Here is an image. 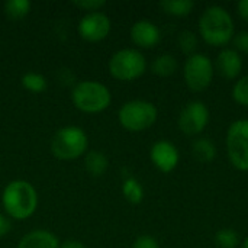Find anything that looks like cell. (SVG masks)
<instances>
[{
	"label": "cell",
	"mask_w": 248,
	"mask_h": 248,
	"mask_svg": "<svg viewBox=\"0 0 248 248\" xmlns=\"http://www.w3.org/2000/svg\"><path fill=\"white\" fill-rule=\"evenodd\" d=\"M214 61L202 52H196L186 58L183 65V78L190 92H205L214 81Z\"/></svg>",
	"instance_id": "7"
},
{
	"label": "cell",
	"mask_w": 248,
	"mask_h": 248,
	"mask_svg": "<svg viewBox=\"0 0 248 248\" xmlns=\"http://www.w3.org/2000/svg\"><path fill=\"white\" fill-rule=\"evenodd\" d=\"M158 118L154 103L144 99H134L122 105L118 113L119 124L129 132H142L150 129Z\"/></svg>",
	"instance_id": "4"
},
{
	"label": "cell",
	"mask_w": 248,
	"mask_h": 248,
	"mask_svg": "<svg viewBox=\"0 0 248 248\" xmlns=\"http://www.w3.org/2000/svg\"><path fill=\"white\" fill-rule=\"evenodd\" d=\"M71 102L81 112L99 113L109 108L112 102V94L105 84L99 81L84 80L73 87Z\"/></svg>",
	"instance_id": "3"
},
{
	"label": "cell",
	"mask_w": 248,
	"mask_h": 248,
	"mask_svg": "<svg viewBox=\"0 0 248 248\" xmlns=\"http://www.w3.org/2000/svg\"><path fill=\"white\" fill-rule=\"evenodd\" d=\"M225 147L232 167L248 171V119H237L228 126Z\"/></svg>",
	"instance_id": "8"
},
{
	"label": "cell",
	"mask_w": 248,
	"mask_h": 248,
	"mask_svg": "<svg viewBox=\"0 0 248 248\" xmlns=\"http://www.w3.org/2000/svg\"><path fill=\"white\" fill-rule=\"evenodd\" d=\"M198 36H196V33L195 32H192V31H182L179 35H177V45H179V48H180V51L185 54V55H187V57H190V55H193V54H196V49H198Z\"/></svg>",
	"instance_id": "21"
},
{
	"label": "cell",
	"mask_w": 248,
	"mask_h": 248,
	"mask_svg": "<svg viewBox=\"0 0 248 248\" xmlns=\"http://www.w3.org/2000/svg\"><path fill=\"white\" fill-rule=\"evenodd\" d=\"M199 35L211 46L224 48L235 35V23L231 13L218 4L208 6L199 16Z\"/></svg>",
	"instance_id": "1"
},
{
	"label": "cell",
	"mask_w": 248,
	"mask_h": 248,
	"mask_svg": "<svg viewBox=\"0 0 248 248\" xmlns=\"http://www.w3.org/2000/svg\"><path fill=\"white\" fill-rule=\"evenodd\" d=\"M215 243L219 248H237L240 243V235L232 228H222L215 234Z\"/></svg>",
	"instance_id": "23"
},
{
	"label": "cell",
	"mask_w": 248,
	"mask_h": 248,
	"mask_svg": "<svg viewBox=\"0 0 248 248\" xmlns=\"http://www.w3.org/2000/svg\"><path fill=\"white\" fill-rule=\"evenodd\" d=\"M231 42L238 54H248V31H241L235 33Z\"/></svg>",
	"instance_id": "25"
},
{
	"label": "cell",
	"mask_w": 248,
	"mask_h": 248,
	"mask_svg": "<svg viewBox=\"0 0 248 248\" xmlns=\"http://www.w3.org/2000/svg\"><path fill=\"white\" fill-rule=\"evenodd\" d=\"M129 33H131V41L137 46L144 48V49L154 48L161 41L160 28L148 19H141V20L135 22L132 25Z\"/></svg>",
	"instance_id": "12"
},
{
	"label": "cell",
	"mask_w": 248,
	"mask_h": 248,
	"mask_svg": "<svg viewBox=\"0 0 248 248\" xmlns=\"http://www.w3.org/2000/svg\"><path fill=\"white\" fill-rule=\"evenodd\" d=\"M12 228V222H10V218L0 214V237H4Z\"/></svg>",
	"instance_id": "28"
},
{
	"label": "cell",
	"mask_w": 248,
	"mask_h": 248,
	"mask_svg": "<svg viewBox=\"0 0 248 248\" xmlns=\"http://www.w3.org/2000/svg\"><path fill=\"white\" fill-rule=\"evenodd\" d=\"M22 86L31 93H42L46 89V80L42 74L29 71L22 77Z\"/></svg>",
	"instance_id": "22"
},
{
	"label": "cell",
	"mask_w": 248,
	"mask_h": 248,
	"mask_svg": "<svg viewBox=\"0 0 248 248\" xmlns=\"http://www.w3.org/2000/svg\"><path fill=\"white\" fill-rule=\"evenodd\" d=\"M231 96L237 105H240L243 108H248V74L240 77L234 83L232 90H231Z\"/></svg>",
	"instance_id": "24"
},
{
	"label": "cell",
	"mask_w": 248,
	"mask_h": 248,
	"mask_svg": "<svg viewBox=\"0 0 248 248\" xmlns=\"http://www.w3.org/2000/svg\"><path fill=\"white\" fill-rule=\"evenodd\" d=\"M241 248H248V237L243 241V244H241Z\"/></svg>",
	"instance_id": "31"
},
{
	"label": "cell",
	"mask_w": 248,
	"mask_h": 248,
	"mask_svg": "<svg viewBox=\"0 0 248 248\" xmlns=\"http://www.w3.org/2000/svg\"><path fill=\"white\" fill-rule=\"evenodd\" d=\"M214 65L224 80H238L244 64L241 54H238L234 48H222Z\"/></svg>",
	"instance_id": "13"
},
{
	"label": "cell",
	"mask_w": 248,
	"mask_h": 248,
	"mask_svg": "<svg viewBox=\"0 0 248 248\" xmlns=\"http://www.w3.org/2000/svg\"><path fill=\"white\" fill-rule=\"evenodd\" d=\"M179 68L177 58L171 54H161L151 62V71L158 77H170Z\"/></svg>",
	"instance_id": "15"
},
{
	"label": "cell",
	"mask_w": 248,
	"mask_h": 248,
	"mask_svg": "<svg viewBox=\"0 0 248 248\" xmlns=\"http://www.w3.org/2000/svg\"><path fill=\"white\" fill-rule=\"evenodd\" d=\"M32 3L29 0H7L4 3V13L12 20H20L31 12Z\"/></svg>",
	"instance_id": "19"
},
{
	"label": "cell",
	"mask_w": 248,
	"mask_h": 248,
	"mask_svg": "<svg viewBox=\"0 0 248 248\" xmlns=\"http://www.w3.org/2000/svg\"><path fill=\"white\" fill-rule=\"evenodd\" d=\"M17 248H60V241L46 230H35L19 241Z\"/></svg>",
	"instance_id": "14"
},
{
	"label": "cell",
	"mask_w": 248,
	"mask_h": 248,
	"mask_svg": "<svg viewBox=\"0 0 248 248\" xmlns=\"http://www.w3.org/2000/svg\"><path fill=\"white\" fill-rule=\"evenodd\" d=\"M89 147V138L80 126H62L51 141V153L58 160H76L81 157Z\"/></svg>",
	"instance_id": "5"
},
{
	"label": "cell",
	"mask_w": 248,
	"mask_h": 248,
	"mask_svg": "<svg viewBox=\"0 0 248 248\" xmlns=\"http://www.w3.org/2000/svg\"><path fill=\"white\" fill-rule=\"evenodd\" d=\"M73 4L81 10H86L87 13H92V12H99V9L103 7L106 1L105 0H74Z\"/></svg>",
	"instance_id": "26"
},
{
	"label": "cell",
	"mask_w": 248,
	"mask_h": 248,
	"mask_svg": "<svg viewBox=\"0 0 248 248\" xmlns=\"http://www.w3.org/2000/svg\"><path fill=\"white\" fill-rule=\"evenodd\" d=\"M110 19L102 12L86 13L78 22V33L89 42H99L110 32Z\"/></svg>",
	"instance_id": "10"
},
{
	"label": "cell",
	"mask_w": 248,
	"mask_h": 248,
	"mask_svg": "<svg viewBox=\"0 0 248 248\" xmlns=\"http://www.w3.org/2000/svg\"><path fill=\"white\" fill-rule=\"evenodd\" d=\"M122 193H124L125 199L129 203H132V205H138L144 199V187L134 177H128L124 182V185H122Z\"/></svg>",
	"instance_id": "20"
},
{
	"label": "cell",
	"mask_w": 248,
	"mask_h": 248,
	"mask_svg": "<svg viewBox=\"0 0 248 248\" xmlns=\"http://www.w3.org/2000/svg\"><path fill=\"white\" fill-rule=\"evenodd\" d=\"M60 248H86V246L78 240H67L62 244H60Z\"/></svg>",
	"instance_id": "30"
},
{
	"label": "cell",
	"mask_w": 248,
	"mask_h": 248,
	"mask_svg": "<svg viewBox=\"0 0 248 248\" xmlns=\"http://www.w3.org/2000/svg\"><path fill=\"white\" fill-rule=\"evenodd\" d=\"M150 158L155 169H158L161 173L169 174L177 169L180 161V153L173 142L167 140H160L153 144L150 150Z\"/></svg>",
	"instance_id": "11"
},
{
	"label": "cell",
	"mask_w": 248,
	"mask_h": 248,
	"mask_svg": "<svg viewBox=\"0 0 248 248\" xmlns=\"http://www.w3.org/2000/svg\"><path fill=\"white\" fill-rule=\"evenodd\" d=\"M131 248H160V244L151 235H141L134 241Z\"/></svg>",
	"instance_id": "27"
},
{
	"label": "cell",
	"mask_w": 248,
	"mask_h": 248,
	"mask_svg": "<svg viewBox=\"0 0 248 248\" xmlns=\"http://www.w3.org/2000/svg\"><path fill=\"white\" fill-rule=\"evenodd\" d=\"M1 203L12 219H26L33 215L38 208V193L26 180L10 182L1 195Z\"/></svg>",
	"instance_id": "2"
},
{
	"label": "cell",
	"mask_w": 248,
	"mask_h": 248,
	"mask_svg": "<svg viewBox=\"0 0 248 248\" xmlns=\"http://www.w3.org/2000/svg\"><path fill=\"white\" fill-rule=\"evenodd\" d=\"M160 7L164 10V13L170 16L186 17L195 9V1L193 0H163L160 3Z\"/></svg>",
	"instance_id": "18"
},
{
	"label": "cell",
	"mask_w": 248,
	"mask_h": 248,
	"mask_svg": "<svg viewBox=\"0 0 248 248\" xmlns=\"http://www.w3.org/2000/svg\"><path fill=\"white\" fill-rule=\"evenodd\" d=\"M237 12H238L240 17L248 23V0H241L237 3Z\"/></svg>",
	"instance_id": "29"
},
{
	"label": "cell",
	"mask_w": 248,
	"mask_h": 248,
	"mask_svg": "<svg viewBox=\"0 0 248 248\" xmlns=\"http://www.w3.org/2000/svg\"><path fill=\"white\" fill-rule=\"evenodd\" d=\"M147 70V60L142 52L134 48L116 51L109 60V71L119 81H134Z\"/></svg>",
	"instance_id": "6"
},
{
	"label": "cell",
	"mask_w": 248,
	"mask_h": 248,
	"mask_svg": "<svg viewBox=\"0 0 248 248\" xmlns=\"http://www.w3.org/2000/svg\"><path fill=\"white\" fill-rule=\"evenodd\" d=\"M193 157L203 164H209L217 158V147L209 138H199L192 145Z\"/></svg>",
	"instance_id": "16"
},
{
	"label": "cell",
	"mask_w": 248,
	"mask_h": 248,
	"mask_svg": "<svg viewBox=\"0 0 248 248\" xmlns=\"http://www.w3.org/2000/svg\"><path fill=\"white\" fill-rule=\"evenodd\" d=\"M84 166H86V170L90 176L100 177L106 173L109 163H108V158L103 153L93 150V151L87 153V155L84 158Z\"/></svg>",
	"instance_id": "17"
},
{
	"label": "cell",
	"mask_w": 248,
	"mask_h": 248,
	"mask_svg": "<svg viewBox=\"0 0 248 248\" xmlns=\"http://www.w3.org/2000/svg\"><path fill=\"white\" fill-rule=\"evenodd\" d=\"M211 119L208 106L202 100H190L185 105L177 118L179 129L189 137L202 134Z\"/></svg>",
	"instance_id": "9"
}]
</instances>
